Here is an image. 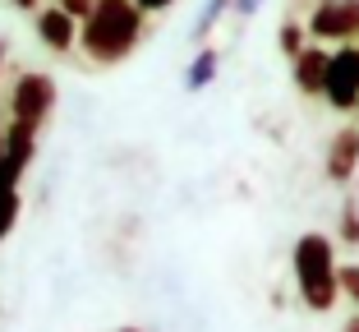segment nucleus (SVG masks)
Returning <instances> with one entry per match:
<instances>
[{"label":"nucleus","mask_w":359,"mask_h":332,"mask_svg":"<svg viewBox=\"0 0 359 332\" xmlns=\"http://www.w3.org/2000/svg\"><path fill=\"white\" fill-rule=\"evenodd\" d=\"M138 37H143V5L138 0H97L79 28V46L93 65L129 60Z\"/></svg>","instance_id":"1"},{"label":"nucleus","mask_w":359,"mask_h":332,"mask_svg":"<svg viewBox=\"0 0 359 332\" xmlns=\"http://www.w3.org/2000/svg\"><path fill=\"white\" fill-rule=\"evenodd\" d=\"M295 281H299V300L313 314H327L341 296V268H337V249L323 231H309L295 240Z\"/></svg>","instance_id":"2"},{"label":"nucleus","mask_w":359,"mask_h":332,"mask_svg":"<svg viewBox=\"0 0 359 332\" xmlns=\"http://www.w3.org/2000/svg\"><path fill=\"white\" fill-rule=\"evenodd\" d=\"M55 107V79L51 74H19V84L10 88V120H28L42 129L51 120Z\"/></svg>","instance_id":"3"},{"label":"nucleus","mask_w":359,"mask_h":332,"mask_svg":"<svg viewBox=\"0 0 359 332\" xmlns=\"http://www.w3.org/2000/svg\"><path fill=\"white\" fill-rule=\"evenodd\" d=\"M313 42H355L359 37V0H318L309 14Z\"/></svg>","instance_id":"4"},{"label":"nucleus","mask_w":359,"mask_h":332,"mask_svg":"<svg viewBox=\"0 0 359 332\" xmlns=\"http://www.w3.org/2000/svg\"><path fill=\"white\" fill-rule=\"evenodd\" d=\"M337 111H355L359 107V42H341L332 51V69H327V88H323Z\"/></svg>","instance_id":"5"},{"label":"nucleus","mask_w":359,"mask_h":332,"mask_svg":"<svg viewBox=\"0 0 359 332\" xmlns=\"http://www.w3.org/2000/svg\"><path fill=\"white\" fill-rule=\"evenodd\" d=\"M37 134H42V129L28 125V120H10V125H5V157H0V180L5 185L23 180L32 152H37Z\"/></svg>","instance_id":"6"},{"label":"nucleus","mask_w":359,"mask_h":332,"mask_svg":"<svg viewBox=\"0 0 359 332\" xmlns=\"http://www.w3.org/2000/svg\"><path fill=\"white\" fill-rule=\"evenodd\" d=\"M327 69H332V51L323 42L304 46V51L295 55V88L304 97H323V88H327Z\"/></svg>","instance_id":"7"},{"label":"nucleus","mask_w":359,"mask_h":332,"mask_svg":"<svg viewBox=\"0 0 359 332\" xmlns=\"http://www.w3.org/2000/svg\"><path fill=\"white\" fill-rule=\"evenodd\" d=\"M355 171H359V125H346L327 143V180L346 185Z\"/></svg>","instance_id":"8"},{"label":"nucleus","mask_w":359,"mask_h":332,"mask_svg":"<svg viewBox=\"0 0 359 332\" xmlns=\"http://www.w3.org/2000/svg\"><path fill=\"white\" fill-rule=\"evenodd\" d=\"M37 37H42V46H51V51H74L79 42V19L74 14H65L60 5H46L42 14H37Z\"/></svg>","instance_id":"9"},{"label":"nucleus","mask_w":359,"mask_h":332,"mask_svg":"<svg viewBox=\"0 0 359 332\" xmlns=\"http://www.w3.org/2000/svg\"><path fill=\"white\" fill-rule=\"evenodd\" d=\"M217 69H222V51H217V46H203V51L189 60V69H184V88H189V93H203V88H212Z\"/></svg>","instance_id":"10"},{"label":"nucleus","mask_w":359,"mask_h":332,"mask_svg":"<svg viewBox=\"0 0 359 332\" xmlns=\"http://www.w3.org/2000/svg\"><path fill=\"white\" fill-rule=\"evenodd\" d=\"M226 10H235V0H203V10H198V19H194V37H212V28L222 23V14Z\"/></svg>","instance_id":"11"},{"label":"nucleus","mask_w":359,"mask_h":332,"mask_svg":"<svg viewBox=\"0 0 359 332\" xmlns=\"http://www.w3.org/2000/svg\"><path fill=\"white\" fill-rule=\"evenodd\" d=\"M19 208H23L19 185H5V180H0V240L14 231V222H19Z\"/></svg>","instance_id":"12"},{"label":"nucleus","mask_w":359,"mask_h":332,"mask_svg":"<svg viewBox=\"0 0 359 332\" xmlns=\"http://www.w3.org/2000/svg\"><path fill=\"white\" fill-rule=\"evenodd\" d=\"M341 240L359 245V204L355 199H346V208H341Z\"/></svg>","instance_id":"13"},{"label":"nucleus","mask_w":359,"mask_h":332,"mask_svg":"<svg viewBox=\"0 0 359 332\" xmlns=\"http://www.w3.org/2000/svg\"><path fill=\"white\" fill-rule=\"evenodd\" d=\"M304 46H309V42H304V28H299V23H281V51L295 60Z\"/></svg>","instance_id":"14"},{"label":"nucleus","mask_w":359,"mask_h":332,"mask_svg":"<svg viewBox=\"0 0 359 332\" xmlns=\"http://www.w3.org/2000/svg\"><path fill=\"white\" fill-rule=\"evenodd\" d=\"M341 296H350L355 310H359V263H346V268H341Z\"/></svg>","instance_id":"15"},{"label":"nucleus","mask_w":359,"mask_h":332,"mask_svg":"<svg viewBox=\"0 0 359 332\" xmlns=\"http://www.w3.org/2000/svg\"><path fill=\"white\" fill-rule=\"evenodd\" d=\"M93 5H97V0H60V10H65V14H74L79 23H83L88 14H93Z\"/></svg>","instance_id":"16"},{"label":"nucleus","mask_w":359,"mask_h":332,"mask_svg":"<svg viewBox=\"0 0 359 332\" xmlns=\"http://www.w3.org/2000/svg\"><path fill=\"white\" fill-rule=\"evenodd\" d=\"M263 5H267V0H235V14H240V19H254Z\"/></svg>","instance_id":"17"},{"label":"nucleus","mask_w":359,"mask_h":332,"mask_svg":"<svg viewBox=\"0 0 359 332\" xmlns=\"http://www.w3.org/2000/svg\"><path fill=\"white\" fill-rule=\"evenodd\" d=\"M138 5H143V14H161V10H170L175 0H138Z\"/></svg>","instance_id":"18"},{"label":"nucleus","mask_w":359,"mask_h":332,"mask_svg":"<svg viewBox=\"0 0 359 332\" xmlns=\"http://www.w3.org/2000/svg\"><path fill=\"white\" fill-rule=\"evenodd\" d=\"M14 10H37V5H42V0H10Z\"/></svg>","instance_id":"19"},{"label":"nucleus","mask_w":359,"mask_h":332,"mask_svg":"<svg viewBox=\"0 0 359 332\" xmlns=\"http://www.w3.org/2000/svg\"><path fill=\"white\" fill-rule=\"evenodd\" d=\"M341 332H359V314H350V319H346V328H341Z\"/></svg>","instance_id":"20"},{"label":"nucleus","mask_w":359,"mask_h":332,"mask_svg":"<svg viewBox=\"0 0 359 332\" xmlns=\"http://www.w3.org/2000/svg\"><path fill=\"white\" fill-rule=\"evenodd\" d=\"M0 157H5V125H0Z\"/></svg>","instance_id":"21"},{"label":"nucleus","mask_w":359,"mask_h":332,"mask_svg":"<svg viewBox=\"0 0 359 332\" xmlns=\"http://www.w3.org/2000/svg\"><path fill=\"white\" fill-rule=\"evenodd\" d=\"M0 65H5V46H0Z\"/></svg>","instance_id":"22"},{"label":"nucleus","mask_w":359,"mask_h":332,"mask_svg":"<svg viewBox=\"0 0 359 332\" xmlns=\"http://www.w3.org/2000/svg\"><path fill=\"white\" fill-rule=\"evenodd\" d=\"M120 332H138V328H120Z\"/></svg>","instance_id":"23"}]
</instances>
